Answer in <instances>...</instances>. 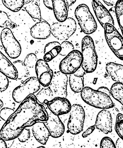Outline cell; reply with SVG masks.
Returning a JSON list of instances; mask_svg holds the SVG:
<instances>
[{
    "label": "cell",
    "mask_w": 123,
    "mask_h": 148,
    "mask_svg": "<svg viewBox=\"0 0 123 148\" xmlns=\"http://www.w3.org/2000/svg\"><path fill=\"white\" fill-rule=\"evenodd\" d=\"M14 109L10 108H5L1 110L0 117L4 121H6L9 117L14 113Z\"/></svg>",
    "instance_id": "cell-35"
},
{
    "label": "cell",
    "mask_w": 123,
    "mask_h": 148,
    "mask_svg": "<svg viewBox=\"0 0 123 148\" xmlns=\"http://www.w3.org/2000/svg\"><path fill=\"white\" fill-rule=\"evenodd\" d=\"M81 50L83 57L81 67L86 73L94 72L97 67L98 56L93 39L89 36H86L82 40Z\"/></svg>",
    "instance_id": "cell-3"
},
{
    "label": "cell",
    "mask_w": 123,
    "mask_h": 148,
    "mask_svg": "<svg viewBox=\"0 0 123 148\" xmlns=\"http://www.w3.org/2000/svg\"><path fill=\"white\" fill-rule=\"evenodd\" d=\"M36 97L39 103L44 104L46 100L50 101L54 98V93L50 87H44L37 94Z\"/></svg>",
    "instance_id": "cell-24"
},
{
    "label": "cell",
    "mask_w": 123,
    "mask_h": 148,
    "mask_svg": "<svg viewBox=\"0 0 123 148\" xmlns=\"http://www.w3.org/2000/svg\"><path fill=\"white\" fill-rule=\"evenodd\" d=\"M43 1L45 6L47 8L49 9L50 10H53V2L52 1H51V0H49V1L44 0V1Z\"/></svg>",
    "instance_id": "cell-40"
},
{
    "label": "cell",
    "mask_w": 123,
    "mask_h": 148,
    "mask_svg": "<svg viewBox=\"0 0 123 148\" xmlns=\"http://www.w3.org/2000/svg\"><path fill=\"white\" fill-rule=\"evenodd\" d=\"M85 71H84V69L81 67L74 74L75 76L82 77H84V75H85Z\"/></svg>",
    "instance_id": "cell-41"
},
{
    "label": "cell",
    "mask_w": 123,
    "mask_h": 148,
    "mask_svg": "<svg viewBox=\"0 0 123 148\" xmlns=\"http://www.w3.org/2000/svg\"><path fill=\"white\" fill-rule=\"evenodd\" d=\"M0 27L2 28L10 27L11 29H15L17 27L16 24L11 21L8 15L5 12H0Z\"/></svg>",
    "instance_id": "cell-30"
},
{
    "label": "cell",
    "mask_w": 123,
    "mask_h": 148,
    "mask_svg": "<svg viewBox=\"0 0 123 148\" xmlns=\"http://www.w3.org/2000/svg\"><path fill=\"white\" fill-rule=\"evenodd\" d=\"M75 15L82 31L85 34L90 35L96 31L97 23L86 5H79L75 9Z\"/></svg>",
    "instance_id": "cell-4"
},
{
    "label": "cell",
    "mask_w": 123,
    "mask_h": 148,
    "mask_svg": "<svg viewBox=\"0 0 123 148\" xmlns=\"http://www.w3.org/2000/svg\"><path fill=\"white\" fill-rule=\"evenodd\" d=\"M77 24L73 18H69L63 22H57L51 26V32L55 38L60 40H66L74 34Z\"/></svg>",
    "instance_id": "cell-10"
},
{
    "label": "cell",
    "mask_w": 123,
    "mask_h": 148,
    "mask_svg": "<svg viewBox=\"0 0 123 148\" xmlns=\"http://www.w3.org/2000/svg\"><path fill=\"white\" fill-rule=\"evenodd\" d=\"M110 91L112 97L123 106V84L114 83L112 85Z\"/></svg>",
    "instance_id": "cell-25"
},
{
    "label": "cell",
    "mask_w": 123,
    "mask_h": 148,
    "mask_svg": "<svg viewBox=\"0 0 123 148\" xmlns=\"http://www.w3.org/2000/svg\"><path fill=\"white\" fill-rule=\"evenodd\" d=\"M2 2L5 7L14 12L19 11L25 5V1L23 0H2Z\"/></svg>",
    "instance_id": "cell-27"
},
{
    "label": "cell",
    "mask_w": 123,
    "mask_h": 148,
    "mask_svg": "<svg viewBox=\"0 0 123 148\" xmlns=\"http://www.w3.org/2000/svg\"><path fill=\"white\" fill-rule=\"evenodd\" d=\"M108 6H113L116 4L117 1H103Z\"/></svg>",
    "instance_id": "cell-43"
},
{
    "label": "cell",
    "mask_w": 123,
    "mask_h": 148,
    "mask_svg": "<svg viewBox=\"0 0 123 148\" xmlns=\"http://www.w3.org/2000/svg\"><path fill=\"white\" fill-rule=\"evenodd\" d=\"M0 148H8L5 141L1 138H0Z\"/></svg>",
    "instance_id": "cell-44"
},
{
    "label": "cell",
    "mask_w": 123,
    "mask_h": 148,
    "mask_svg": "<svg viewBox=\"0 0 123 148\" xmlns=\"http://www.w3.org/2000/svg\"><path fill=\"white\" fill-rule=\"evenodd\" d=\"M32 130L36 140L42 145H46L50 136L44 123L42 121L37 122L32 126Z\"/></svg>",
    "instance_id": "cell-19"
},
{
    "label": "cell",
    "mask_w": 123,
    "mask_h": 148,
    "mask_svg": "<svg viewBox=\"0 0 123 148\" xmlns=\"http://www.w3.org/2000/svg\"><path fill=\"white\" fill-rule=\"evenodd\" d=\"M122 112H123V110H122Z\"/></svg>",
    "instance_id": "cell-48"
},
{
    "label": "cell",
    "mask_w": 123,
    "mask_h": 148,
    "mask_svg": "<svg viewBox=\"0 0 123 148\" xmlns=\"http://www.w3.org/2000/svg\"><path fill=\"white\" fill-rule=\"evenodd\" d=\"M69 82L71 90L75 93L81 92L84 88V77H80L72 74L70 75Z\"/></svg>",
    "instance_id": "cell-23"
},
{
    "label": "cell",
    "mask_w": 123,
    "mask_h": 148,
    "mask_svg": "<svg viewBox=\"0 0 123 148\" xmlns=\"http://www.w3.org/2000/svg\"><path fill=\"white\" fill-rule=\"evenodd\" d=\"M30 137V129L25 128L20 135L18 137V140L22 143H24L28 140Z\"/></svg>",
    "instance_id": "cell-37"
},
{
    "label": "cell",
    "mask_w": 123,
    "mask_h": 148,
    "mask_svg": "<svg viewBox=\"0 0 123 148\" xmlns=\"http://www.w3.org/2000/svg\"><path fill=\"white\" fill-rule=\"evenodd\" d=\"M48 114V119L44 122L46 127L48 130L50 136L54 138H59L64 133L65 126L59 116L55 115L50 112L47 108H46Z\"/></svg>",
    "instance_id": "cell-12"
},
{
    "label": "cell",
    "mask_w": 123,
    "mask_h": 148,
    "mask_svg": "<svg viewBox=\"0 0 123 148\" xmlns=\"http://www.w3.org/2000/svg\"><path fill=\"white\" fill-rule=\"evenodd\" d=\"M115 12L118 22L123 36V1L119 0L115 6Z\"/></svg>",
    "instance_id": "cell-29"
},
{
    "label": "cell",
    "mask_w": 123,
    "mask_h": 148,
    "mask_svg": "<svg viewBox=\"0 0 123 148\" xmlns=\"http://www.w3.org/2000/svg\"><path fill=\"white\" fill-rule=\"evenodd\" d=\"M65 1L66 4L67 5V7H70V6H71L73 5L76 2V1H67V0H66V1Z\"/></svg>",
    "instance_id": "cell-45"
},
{
    "label": "cell",
    "mask_w": 123,
    "mask_h": 148,
    "mask_svg": "<svg viewBox=\"0 0 123 148\" xmlns=\"http://www.w3.org/2000/svg\"><path fill=\"white\" fill-rule=\"evenodd\" d=\"M81 96L86 103L97 109H108L114 107L111 97L90 87H85L81 92Z\"/></svg>",
    "instance_id": "cell-2"
},
{
    "label": "cell",
    "mask_w": 123,
    "mask_h": 148,
    "mask_svg": "<svg viewBox=\"0 0 123 148\" xmlns=\"http://www.w3.org/2000/svg\"><path fill=\"white\" fill-rule=\"evenodd\" d=\"M31 1H29V0H27V1H25V4H27L31 2Z\"/></svg>",
    "instance_id": "cell-46"
},
{
    "label": "cell",
    "mask_w": 123,
    "mask_h": 148,
    "mask_svg": "<svg viewBox=\"0 0 123 148\" xmlns=\"http://www.w3.org/2000/svg\"><path fill=\"white\" fill-rule=\"evenodd\" d=\"M38 61V58L35 54L30 53L26 56L24 63L27 67L33 68L34 67H35Z\"/></svg>",
    "instance_id": "cell-33"
},
{
    "label": "cell",
    "mask_w": 123,
    "mask_h": 148,
    "mask_svg": "<svg viewBox=\"0 0 123 148\" xmlns=\"http://www.w3.org/2000/svg\"><path fill=\"white\" fill-rule=\"evenodd\" d=\"M96 129V127L95 125L90 127L85 131L83 133L82 137L84 138H86V137H88L91 134H92Z\"/></svg>",
    "instance_id": "cell-38"
},
{
    "label": "cell",
    "mask_w": 123,
    "mask_h": 148,
    "mask_svg": "<svg viewBox=\"0 0 123 148\" xmlns=\"http://www.w3.org/2000/svg\"><path fill=\"white\" fill-rule=\"evenodd\" d=\"M98 90L100 91V92H104V93L106 94L108 96L111 97V91L109 90V89L107 87H100L98 89Z\"/></svg>",
    "instance_id": "cell-39"
},
{
    "label": "cell",
    "mask_w": 123,
    "mask_h": 148,
    "mask_svg": "<svg viewBox=\"0 0 123 148\" xmlns=\"http://www.w3.org/2000/svg\"><path fill=\"white\" fill-rule=\"evenodd\" d=\"M116 148H123V141L121 139L118 138L116 141Z\"/></svg>",
    "instance_id": "cell-42"
},
{
    "label": "cell",
    "mask_w": 123,
    "mask_h": 148,
    "mask_svg": "<svg viewBox=\"0 0 123 148\" xmlns=\"http://www.w3.org/2000/svg\"><path fill=\"white\" fill-rule=\"evenodd\" d=\"M62 50L59 55L62 56H66L71 51H74V46L70 42L65 41L61 44Z\"/></svg>",
    "instance_id": "cell-32"
},
{
    "label": "cell",
    "mask_w": 123,
    "mask_h": 148,
    "mask_svg": "<svg viewBox=\"0 0 123 148\" xmlns=\"http://www.w3.org/2000/svg\"><path fill=\"white\" fill-rule=\"evenodd\" d=\"M53 11L55 18L59 22H65L68 18V12L65 1L53 0Z\"/></svg>",
    "instance_id": "cell-20"
},
{
    "label": "cell",
    "mask_w": 123,
    "mask_h": 148,
    "mask_svg": "<svg viewBox=\"0 0 123 148\" xmlns=\"http://www.w3.org/2000/svg\"><path fill=\"white\" fill-rule=\"evenodd\" d=\"M44 104H46L50 112L57 116L69 113L72 108L70 101L66 98L62 97H55L50 101L46 100Z\"/></svg>",
    "instance_id": "cell-13"
},
{
    "label": "cell",
    "mask_w": 123,
    "mask_h": 148,
    "mask_svg": "<svg viewBox=\"0 0 123 148\" xmlns=\"http://www.w3.org/2000/svg\"><path fill=\"white\" fill-rule=\"evenodd\" d=\"M106 40L110 49L118 59L123 61V38L114 26L106 24L104 28Z\"/></svg>",
    "instance_id": "cell-5"
},
{
    "label": "cell",
    "mask_w": 123,
    "mask_h": 148,
    "mask_svg": "<svg viewBox=\"0 0 123 148\" xmlns=\"http://www.w3.org/2000/svg\"><path fill=\"white\" fill-rule=\"evenodd\" d=\"M40 86L37 78L34 77L29 78L13 91V99L16 102L21 103L29 95L38 92Z\"/></svg>",
    "instance_id": "cell-6"
},
{
    "label": "cell",
    "mask_w": 123,
    "mask_h": 148,
    "mask_svg": "<svg viewBox=\"0 0 123 148\" xmlns=\"http://www.w3.org/2000/svg\"><path fill=\"white\" fill-rule=\"evenodd\" d=\"M13 64L16 68L18 73V80L27 77L30 75L28 67L25 65L24 62L20 60L15 61Z\"/></svg>",
    "instance_id": "cell-28"
},
{
    "label": "cell",
    "mask_w": 123,
    "mask_h": 148,
    "mask_svg": "<svg viewBox=\"0 0 123 148\" xmlns=\"http://www.w3.org/2000/svg\"><path fill=\"white\" fill-rule=\"evenodd\" d=\"M92 7L96 18L102 27L104 29L106 23L114 26V21L109 12L99 1H92Z\"/></svg>",
    "instance_id": "cell-15"
},
{
    "label": "cell",
    "mask_w": 123,
    "mask_h": 148,
    "mask_svg": "<svg viewBox=\"0 0 123 148\" xmlns=\"http://www.w3.org/2000/svg\"><path fill=\"white\" fill-rule=\"evenodd\" d=\"M62 50L61 45L59 42H53L47 43L45 46L44 54H49L54 58L59 55Z\"/></svg>",
    "instance_id": "cell-26"
},
{
    "label": "cell",
    "mask_w": 123,
    "mask_h": 148,
    "mask_svg": "<svg viewBox=\"0 0 123 148\" xmlns=\"http://www.w3.org/2000/svg\"><path fill=\"white\" fill-rule=\"evenodd\" d=\"M68 78L67 75L59 71L54 73L50 85V88L57 97L66 98L68 95L67 88Z\"/></svg>",
    "instance_id": "cell-11"
},
{
    "label": "cell",
    "mask_w": 123,
    "mask_h": 148,
    "mask_svg": "<svg viewBox=\"0 0 123 148\" xmlns=\"http://www.w3.org/2000/svg\"><path fill=\"white\" fill-rule=\"evenodd\" d=\"M67 124L68 133L73 135L80 134L83 129L85 112L83 107L79 104L72 106Z\"/></svg>",
    "instance_id": "cell-8"
},
{
    "label": "cell",
    "mask_w": 123,
    "mask_h": 148,
    "mask_svg": "<svg viewBox=\"0 0 123 148\" xmlns=\"http://www.w3.org/2000/svg\"><path fill=\"white\" fill-rule=\"evenodd\" d=\"M39 2V1H31L29 3L25 4L22 9L27 12L35 22L36 20L40 22L42 19Z\"/></svg>",
    "instance_id": "cell-22"
},
{
    "label": "cell",
    "mask_w": 123,
    "mask_h": 148,
    "mask_svg": "<svg viewBox=\"0 0 123 148\" xmlns=\"http://www.w3.org/2000/svg\"><path fill=\"white\" fill-rule=\"evenodd\" d=\"M100 148H116V147L111 139L108 137H105L100 141Z\"/></svg>",
    "instance_id": "cell-34"
},
{
    "label": "cell",
    "mask_w": 123,
    "mask_h": 148,
    "mask_svg": "<svg viewBox=\"0 0 123 148\" xmlns=\"http://www.w3.org/2000/svg\"><path fill=\"white\" fill-rule=\"evenodd\" d=\"M96 128L105 134L111 133L112 118L111 114L108 109H104L99 112L96 117Z\"/></svg>",
    "instance_id": "cell-16"
},
{
    "label": "cell",
    "mask_w": 123,
    "mask_h": 148,
    "mask_svg": "<svg viewBox=\"0 0 123 148\" xmlns=\"http://www.w3.org/2000/svg\"><path fill=\"white\" fill-rule=\"evenodd\" d=\"M0 91L1 92H4L8 88V79L1 73H0Z\"/></svg>",
    "instance_id": "cell-36"
},
{
    "label": "cell",
    "mask_w": 123,
    "mask_h": 148,
    "mask_svg": "<svg viewBox=\"0 0 123 148\" xmlns=\"http://www.w3.org/2000/svg\"><path fill=\"white\" fill-rule=\"evenodd\" d=\"M83 61L82 53L78 50H74L60 62L59 71L66 75H72L81 67Z\"/></svg>",
    "instance_id": "cell-9"
},
{
    "label": "cell",
    "mask_w": 123,
    "mask_h": 148,
    "mask_svg": "<svg viewBox=\"0 0 123 148\" xmlns=\"http://www.w3.org/2000/svg\"><path fill=\"white\" fill-rule=\"evenodd\" d=\"M106 69L113 81L123 84L122 65L109 62L107 63Z\"/></svg>",
    "instance_id": "cell-21"
},
{
    "label": "cell",
    "mask_w": 123,
    "mask_h": 148,
    "mask_svg": "<svg viewBox=\"0 0 123 148\" xmlns=\"http://www.w3.org/2000/svg\"><path fill=\"white\" fill-rule=\"evenodd\" d=\"M0 103H1V106H0V108H2L3 106V101L1 100V102H0Z\"/></svg>",
    "instance_id": "cell-47"
},
{
    "label": "cell",
    "mask_w": 123,
    "mask_h": 148,
    "mask_svg": "<svg viewBox=\"0 0 123 148\" xmlns=\"http://www.w3.org/2000/svg\"><path fill=\"white\" fill-rule=\"evenodd\" d=\"M35 71L37 79L41 85L44 87L50 86L54 73L48 63L43 59H39L35 66Z\"/></svg>",
    "instance_id": "cell-14"
},
{
    "label": "cell",
    "mask_w": 123,
    "mask_h": 148,
    "mask_svg": "<svg viewBox=\"0 0 123 148\" xmlns=\"http://www.w3.org/2000/svg\"><path fill=\"white\" fill-rule=\"evenodd\" d=\"M1 41L6 53L9 58L16 59L20 56L22 48L11 30L5 28L1 32Z\"/></svg>",
    "instance_id": "cell-7"
},
{
    "label": "cell",
    "mask_w": 123,
    "mask_h": 148,
    "mask_svg": "<svg viewBox=\"0 0 123 148\" xmlns=\"http://www.w3.org/2000/svg\"><path fill=\"white\" fill-rule=\"evenodd\" d=\"M115 130L120 138L123 141V115L119 113L116 117Z\"/></svg>",
    "instance_id": "cell-31"
},
{
    "label": "cell",
    "mask_w": 123,
    "mask_h": 148,
    "mask_svg": "<svg viewBox=\"0 0 123 148\" xmlns=\"http://www.w3.org/2000/svg\"><path fill=\"white\" fill-rule=\"evenodd\" d=\"M48 119L46 108L38 101L36 96L30 95L3 125L0 138L5 141L14 140L25 128L33 126L37 122H44Z\"/></svg>",
    "instance_id": "cell-1"
},
{
    "label": "cell",
    "mask_w": 123,
    "mask_h": 148,
    "mask_svg": "<svg viewBox=\"0 0 123 148\" xmlns=\"http://www.w3.org/2000/svg\"><path fill=\"white\" fill-rule=\"evenodd\" d=\"M0 72L8 78L14 80L18 79V72L15 66L1 51L0 52Z\"/></svg>",
    "instance_id": "cell-18"
},
{
    "label": "cell",
    "mask_w": 123,
    "mask_h": 148,
    "mask_svg": "<svg viewBox=\"0 0 123 148\" xmlns=\"http://www.w3.org/2000/svg\"><path fill=\"white\" fill-rule=\"evenodd\" d=\"M30 35L34 39H46L50 36L51 34V26L48 22L42 19L30 28Z\"/></svg>",
    "instance_id": "cell-17"
}]
</instances>
